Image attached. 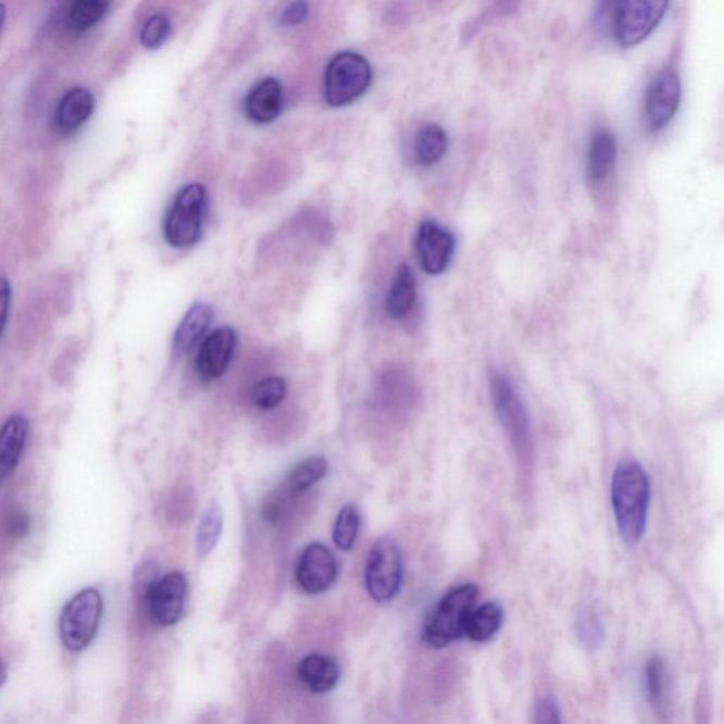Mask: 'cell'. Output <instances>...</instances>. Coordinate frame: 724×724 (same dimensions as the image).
<instances>
[{
	"label": "cell",
	"mask_w": 724,
	"mask_h": 724,
	"mask_svg": "<svg viewBox=\"0 0 724 724\" xmlns=\"http://www.w3.org/2000/svg\"><path fill=\"white\" fill-rule=\"evenodd\" d=\"M617 140L613 132L597 129L587 149L586 174L590 185L600 186L613 174L617 163Z\"/></svg>",
	"instance_id": "16"
},
{
	"label": "cell",
	"mask_w": 724,
	"mask_h": 724,
	"mask_svg": "<svg viewBox=\"0 0 724 724\" xmlns=\"http://www.w3.org/2000/svg\"><path fill=\"white\" fill-rule=\"evenodd\" d=\"M4 681H7V670H4L3 662L0 660V686L4 684Z\"/></svg>",
	"instance_id": "36"
},
{
	"label": "cell",
	"mask_w": 724,
	"mask_h": 724,
	"mask_svg": "<svg viewBox=\"0 0 724 724\" xmlns=\"http://www.w3.org/2000/svg\"><path fill=\"white\" fill-rule=\"evenodd\" d=\"M237 342V332L233 327H221L210 333L197 352V375L205 383H213L223 377L232 364Z\"/></svg>",
	"instance_id": "13"
},
{
	"label": "cell",
	"mask_w": 724,
	"mask_h": 724,
	"mask_svg": "<svg viewBox=\"0 0 724 724\" xmlns=\"http://www.w3.org/2000/svg\"><path fill=\"white\" fill-rule=\"evenodd\" d=\"M417 298L416 280L411 267L408 265L399 266L394 276L391 288L388 290L385 308L389 316L395 320H402L412 313Z\"/></svg>",
	"instance_id": "21"
},
{
	"label": "cell",
	"mask_w": 724,
	"mask_h": 724,
	"mask_svg": "<svg viewBox=\"0 0 724 724\" xmlns=\"http://www.w3.org/2000/svg\"><path fill=\"white\" fill-rule=\"evenodd\" d=\"M205 210L204 186L195 183L178 191L163 221V235L168 246L174 248L195 246L203 232Z\"/></svg>",
	"instance_id": "5"
},
{
	"label": "cell",
	"mask_w": 724,
	"mask_h": 724,
	"mask_svg": "<svg viewBox=\"0 0 724 724\" xmlns=\"http://www.w3.org/2000/svg\"><path fill=\"white\" fill-rule=\"evenodd\" d=\"M491 395L498 420L519 460L520 472L522 476L526 477L533 465L534 450L528 412H526L514 384L507 375L498 373V371L491 375Z\"/></svg>",
	"instance_id": "2"
},
{
	"label": "cell",
	"mask_w": 724,
	"mask_h": 724,
	"mask_svg": "<svg viewBox=\"0 0 724 724\" xmlns=\"http://www.w3.org/2000/svg\"><path fill=\"white\" fill-rule=\"evenodd\" d=\"M341 670L330 656L313 652L305 656L298 665V678L310 692H330L340 681Z\"/></svg>",
	"instance_id": "20"
},
{
	"label": "cell",
	"mask_w": 724,
	"mask_h": 724,
	"mask_svg": "<svg viewBox=\"0 0 724 724\" xmlns=\"http://www.w3.org/2000/svg\"><path fill=\"white\" fill-rule=\"evenodd\" d=\"M110 7L103 0H78L68 9L67 25L75 33L91 30L105 18Z\"/></svg>",
	"instance_id": "25"
},
{
	"label": "cell",
	"mask_w": 724,
	"mask_h": 724,
	"mask_svg": "<svg viewBox=\"0 0 724 724\" xmlns=\"http://www.w3.org/2000/svg\"><path fill=\"white\" fill-rule=\"evenodd\" d=\"M221 533H223V512L217 504H211L201 515L199 528H197L196 548L200 558L209 557L214 551Z\"/></svg>",
	"instance_id": "26"
},
{
	"label": "cell",
	"mask_w": 724,
	"mask_h": 724,
	"mask_svg": "<svg viewBox=\"0 0 724 724\" xmlns=\"http://www.w3.org/2000/svg\"><path fill=\"white\" fill-rule=\"evenodd\" d=\"M12 304V285L4 276H0V336L7 328L9 312Z\"/></svg>",
	"instance_id": "34"
},
{
	"label": "cell",
	"mask_w": 724,
	"mask_h": 724,
	"mask_svg": "<svg viewBox=\"0 0 724 724\" xmlns=\"http://www.w3.org/2000/svg\"><path fill=\"white\" fill-rule=\"evenodd\" d=\"M172 35V22L167 16L153 15L143 23L140 29V43L148 50H158L166 43Z\"/></svg>",
	"instance_id": "30"
},
{
	"label": "cell",
	"mask_w": 724,
	"mask_h": 724,
	"mask_svg": "<svg viewBox=\"0 0 724 724\" xmlns=\"http://www.w3.org/2000/svg\"><path fill=\"white\" fill-rule=\"evenodd\" d=\"M403 583L401 548L391 536H380L366 558L365 587L371 599L379 604L397 597Z\"/></svg>",
	"instance_id": "6"
},
{
	"label": "cell",
	"mask_w": 724,
	"mask_h": 724,
	"mask_svg": "<svg viewBox=\"0 0 724 724\" xmlns=\"http://www.w3.org/2000/svg\"><path fill=\"white\" fill-rule=\"evenodd\" d=\"M455 251L454 235L434 220L423 221L416 235V252L422 270L440 275L448 270Z\"/></svg>",
	"instance_id": "12"
},
{
	"label": "cell",
	"mask_w": 724,
	"mask_h": 724,
	"mask_svg": "<svg viewBox=\"0 0 724 724\" xmlns=\"http://www.w3.org/2000/svg\"><path fill=\"white\" fill-rule=\"evenodd\" d=\"M96 111V97L86 87H74L61 97L55 108L54 125L59 134L70 136L82 129Z\"/></svg>",
	"instance_id": "14"
},
{
	"label": "cell",
	"mask_w": 724,
	"mask_h": 724,
	"mask_svg": "<svg viewBox=\"0 0 724 724\" xmlns=\"http://www.w3.org/2000/svg\"><path fill=\"white\" fill-rule=\"evenodd\" d=\"M576 637L586 651H599L606 641V628L591 610H583L575 623Z\"/></svg>",
	"instance_id": "28"
},
{
	"label": "cell",
	"mask_w": 724,
	"mask_h": 724,
	"mask_svg": "<svg viewBox=\"0 0 724 724\" xmlns=\"http://www.w3.org/2000/svg\"><path fill=\"white\" fill-rule=\"evenodd\" d=\"M8 9L7 4L0 3V33H2L4 22H7Z\"/></svg>",
	"instance_id": "35"
},
{
	"label": "cell",
	"mask_w": 724,
	"mask_h": 724,
	"mask_svg": "<svg viewBox=\"0 0 724 724\" xmlns=\"http://www.w3.org/2000/svg\"><path fill=\"white\" fill-rule=\"evenodd\" d=\"M361 526V515L355 504H346L338 512L336 522H334L333 540L338 549L348 552L354 548L359 539Z\"/></svg>",
	"instance_id": "27"
},
{
	"label": "cell",
	"mask_w": 724,
	"mask_h": 724,
	"mask_svg": "<svg viewBox=\"0 0 724 724\" xmlns=\"http://www.w3.org/2000/svg\"><path fill=\"white\" fill-rule=\"evenodd\" d=\"M187 579L182 572H171L142 585V601L150 622L159 628H168L180 622L185 614Z\"/></svg>",
	"instance_id": "8"
},
{
	"label": "cell",
	"mask_w": 724,
	"mask_h": 724,
	"mask_svg": "<svg viewBox=\"0 0 724 724\" xmlns=\"http://www.w3.org/2000/svg\"><path fill=\"white\" fill-rule=\"evenodd\" d=\"M103 599L100 591L87 587L64 606L59 619L61 642L72 652H83L100 632Z\"/></svg>",
	"instance_id": "4"
},
{
	"label": "cell",
	"mask_w": 724,
	"mask_h": 724,
	"mask_svg": "<svg viewBox=\"0 0 724 724\" xmlns=\"http://www.w3.org/2000/svg\"><path fill=\"white\" fill-rule=\"evenodd\" d=\"M478 599V587L467 583L454 587L441 597L434 613L423 627L422 639L427 647H449L464 636L465 625L470 615L476 609Z\"/></svg>",
	"instance_id": "3"
},
{
	"label": "cell",
	"mask_w": 724,
	"mask_h": 724,
	"mask_svg": "<svg viewBox=\"0 0 724 724\" xmlns=\"http://www.w3.org/2000/svg\"><path fill=\"white\" fill-rule=\"evenodd\" d=\"M309 16V4L304 2L290 3L280 13L279 25L285 27L299 26Z\"/></svg>",
	"instance_id": "33"
},
{
	"label": "cell",
	"mask_w": 724,
	"mask_h": 724,
	"mask_svg": "<svg viewBox=\"0 0 724 724\" xmlns=\"http://www.w3.org/2000/svg\"><path fill=\"white\" fill-rule=\"evenodd\" d=\"M644 690L653 713L666 723L671 713L672 685L670 671L661 657H651L644 666Z\"/></svg>",
	"instance_id": "19"
},
{
	"label": "cell",
	"mask_w": 724,
	"mask_h": 724,
	"mask_svg": "<svg viewBox=\"0 0 724 724\" xmlns=\"http://www.w3.org/2000/svg\"><path fill=\"white\" fill-rule=\"evenodd\" d=\"M651 484L642 465L623 462L614 470L611 479V504L620 538L628 547L641 542L650 510Z\"/></svg>",
	"instance_id": "1"
},
{
	"label": "cell",
	"mask_w": 724,
	"mask_h": 724,
	"mask_svg": "<svg viewBox=\"0 0 724 724\" xmlns=\"http://www.w3.org/2000/svg\"><path fill=\"white\" fill-rule=\"evenodd\" d=\"M533 724H563L562 710L551 696L536 700Z\"/></svg>",
	"instance_id": "31"
},
{
	"label": "cell",
	"mask_w": 724,
	"mask_h": 724,
	"mask_svg": "<svg viewBox=\"0 0 724 724\" xmlns=\"http://www.w3.org/2000/svg\"><path fill=\"white\" fill-rule=\"evenodd\" d=\"M338 576V563L326 545L313 542L300 553L295 577L300 589L308 595H322L332 589Z\"/></svg>",
	"instance_id": "11"
},
{
	"label": "cell",
	"mask_w": 724,
	"mask_h": 724,
	"mask_svg": "<svg viewBox=\"0 0 724 724\" xmlns=\"http://www.w3.org/2000/svg\"><path fill=\"white\" fill-rule=\"evenodd\" d=\"M214 312L211 305L199 302L191 305L174 332L172 350L176 357L189 354L207 337Z\"/></svg>",
	"instance_id": "17"
},
{
	"label": "cell",
	"mask_w": 724,
	"mask_h": 724,
	"mask_svg": "<svg viewBox=\"0 0 724 724\" xmlns=\"http://www.w3.org/2000/svg\"><path fill=\"white\" fill-rule=\"evenodd\" d=\"M327 470V460L320 458V455L303 460V462L296 464L295 467L290 470L288 476H286L284 482V492L289 498L300 496V494L316 486L320 479L326 476Z\"/></svg>",
	"instance_id": "24"
},
{
	"label": "cell",
	"mask_w": 724,
	"mask_h": 724,
	"mask_svg": "<svg viewBox=\"0 0 724 724\" xmlns=\"http://www.w3.org/2000/svg\"><path fill=\"white\" fill-rule=\"evenodd\" d=\"M284 88L275 78H265L253 86L244 101V110L249 120L257 124H270L284 110Z\"/></svg>",
	"instance_id": "18"
},
{
	"label": "cell",
	"mask_w": 724,
	"mask_h": 724,
	"mask_svg": "<svg viewBox=\"0 0 724 724\" xmlns=\"http://www.w3.org/2000/svg\"><path fill=\"white\" fill-rule=\"evenodd\" d=\"M682 96L679 75L667 68L658 73L647 88L644 121L652 132L664 129L676 115Z\"/></svg>",
	"instance_id": "10"
},
{
	"label": "cell",
	"mask_w": 724,
	"mask_h": 724,
	"mask_svg": "<svg viewBox=\"0 0 724 724\" xmlns=\"http://www.w3.org/2000/svg\"><path fill=\"white\" fill-rule=\"evenodd\" d=\"M695 724H712V698L707 682L700 684L695 698Z\"/></svg>",
	"instance_id": "32"
},
{
	"label": "cell",
	"mask_w": 724,
	"mask_h": 724,
	"mask_svg": "<svg viewBox=\"0 0 724 724\" xmlns=\"http://www.w3.org/2000/svg\"><path fill=\"white\" fill-rule=\"evenodd\" d=\"M288 394V385L280 377H267L252 388L251 401L261 411H271L279 407Z\"/></svg>",
	"instance_id": "29"
},
{
	"label": "cell",
	"mask_w": 724,
	"mask_h": 724,
	"mask_svg": "<svg viewBox=\"0 0 724 724\" xmlns=\"http://www.w3.org/2000/svg\"><path fill=\"white\" fill-rule=\"evenodd\" d=\"M505 611L497 601L476 606L465 625L464 636L473 642H488L497 636L504 625Z\"/></svg>",
	"instance_id": "22"
},
{
	"label": "cell",
	"mask_w": 724,
	"mask_h": 724,
	"mask_svg": "<svg viewBox=\"0 0 724 724\" xmlns=\"http://www.w3.org/2000/svg\"><path fill=\"white\" fill-rule=\"evenodd\" d=\"M666 2L657 0H628L615 4L613 35L620 46L633 47L641 43L664 18Z\"/></svg>",
	"instance_id": "9"
},
{
	"label": "cell",
	"mask_w": 724,
	"mask_h": 724,
	"mask_svg": "<svg viewBox=\"0 0 724 724\" xmlns=\"http://www.w3.org/2000/svg\"><path fill=\"white\" fill-rule=\"evenodd\" d=\"M29 437V421L22 413L9 417L0 427V484L7 482L21 463Z\"/></svg>",
	"instance_id": "15"
},
{
	"label": "cell",
	"mask_w": 724,
	"mask_h": 724,
	"mask_svg": "<svg viewBox=\"0 0 724 724\" xmlns=\"http://www.w3.org/2000/svg\"><path fill=\"white\" fill-rule=\"evenodd\" d=\"M449 139L446 130L437 124L423 125L413 140V157L423 167L435 166L448 152Z\"/></svg>",
	"instance_id": "23"
},
{
	"label": "cell",
	"mask_w": 724,
	"mask_h": 724,
	"mask_svg": "<svg viewBox=\"0 0 724 724\" xmlns=\"http://www.w3.org/2000/svg\"><path fill=\"white\" fill-rule=\"evenodd\" d=\"M373 82V70L362 55L337 54L324 74V98L332 107H345L364 96Z\"/></svg>",
	"instance_id": "7"
}]
</instances>
